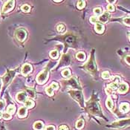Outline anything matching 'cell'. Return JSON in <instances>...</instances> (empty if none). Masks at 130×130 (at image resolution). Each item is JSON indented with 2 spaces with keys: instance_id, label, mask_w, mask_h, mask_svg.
Here are the masks:
<instances>
[{
  "instance_id": "1",
  "label": "cell",
  "mask_w": 130,
  "mask_h": 130,
  "mask_svg": "<svg viewBox=\"0 0 130 130\" xmlns=\"http://www.w3.org/2000/svg\"><path fill=\"white\" fill-rule=\"evenodd\" d=\"M15 37L19 42H24L27 38V32L22 28L16 29L15 31Z\"/></svg>"
},
{
  "instance_id": "2",
  "label": "cell",
  "mask_w": 130,
  "mask_h": 130,
  "mask_svg": "<svg viewBox=\"0 0 130 130\" xmlns=\"http://www.w3.org/2000/svg\"><path fill=\"white\" fill-rule=\"evenodd\" d=\"M49 77V71L48 70H43L41 72L37 77V82L39 84H44L47 81Z\"/></svg>"
},
{
  "instance_id": "3",
  "label": "cell",
  "mask_w": 130,
  "mask_h": 130,
  "mask_svg": "<svg viewBox=\"0 0 130 130\" xmlns=\"http://www.w3.org/2000/svg\"><path fill=\"white\" fill-rule=\"evenodd\" d=\"M15 73H16V71H9V72H7V74L3 77V82L5 85L8 84L9 82L12 80V79L14 78L15 75Z\"/></svg>"
},
{
  "instance_id": "4",
  "label": "cell",
  "mask_w": 130,
  "mask_h": 130,
  "mask_svg": "<svg viewBox=\"0 0 130 130\" xmlns=\"http://www.w3.org/2000/svg\"><path fill=\"white\" fill-rule=\"evenodd\" d=\"M69 94H71V96L80 103H81L82 100H83V99H82V94H81V92L78 91H69Z\"/></svg>"
},
{
  "instance_id": "5",
  "label": "cell",
  "mask_w": 130,
  "mask_h": 130,
  "mask_svg": "<svg viewBox=\"0 0 130 130\" xmlns=\"http://www.w3.org/2000/svg\"><path fill=\"white\" fill-rule=\"evenodd\" d=\"M14 3L15 2L14 1H8L5 3V5H3V8H2V13H8L9 12L10 10H11L14 7Z\"/></svg>"
},
{
  "instance_id": "6",
  "label": "cell",
  "mask_w": 130,
  "mask_h": 130,
  "mask_svg": "<svg viewBox=\"0 0 130 130\" xmlns=\"http://www.w3.org/2000/svg\"><path fill=\"white\" fill-rule=\"evenodd\" d=\"M95 63L94 62V60L92 59V56L91 57V59L89 60V61L86 64V65L83 67L85 68L88 72H95Z\"/></svg>"
},
{
  "instance_id": "7",
  "label": "cell",
  "mask_w": 130,
  "mask_h": 130,
  "mask_svg": "<svg viewBox=\"0 0 130 130\" xmlns=\"http://www.w3.org/2000/svg\"><path fill=\"white\" fill-rule=\"evenodd\" d=\"M27 94L25 91H21L17 94L16 100L20 103H25L27 100Z\"/></svg>"
},
{
  "instance_id": "8",
  "label": "cell",
  "mask_w": 130,
  "mask_h": 130,
  "mask_svg": "<svg viewBox=\"0 0 130 130\" xmlns=\"http://www.w3.org/2000/svg\"><path fill=\"white\" fill-rule=\"evenodd\" d=\"M32 66L30 64H25L22 68V74L24 76H27L29 73L31 72Z\"/></svg>"
},
{
  "instance_id": "9",
  "label": "cell",
  "mask_w": 130,
  "mask_h": 130,
  "mask_svg": "<svg viewBox=\"0 0 130 130\" xmlns=\"http://www.w3.org/2000/svg\"><path fill=\"white\" fill-rule=\"evenodd\" d=\"M128 89H129V86L126 83H121L119 86H118L117 91L121 94H123L128 91Z\"/></svg>"
},
{
  "instance_id": "10",
  "label": "cell",
  "mask_w": 130,
  "mask_h": 130,
  "mask_svg": "<svg viewBox=\"0 0 130 130\" xmlns=\"http://www.w3.org/2000/svg\"><path fill=\"white\" fill-rule=\"evenodd\" d=\"M27 115V108L26 107H21L18 111V116L21 118L25 117Z\"/></svg>"
},
{
  "instance_id": "11",
  "label": "cell",
  "mask_w": 130,
  "mask_h": 130,
  "mask_svg": "<svg viewBox=\"0 0 130 130\" xmlns=\"http://www.w3.org/2000/svg\"><path fill=\"white\" fill-rule=\"evenodd\" d=\"M33 127L35 130H42L44 127V124L42 121H37L34 123Z\"/></svg>"
},
{
  "instance_id": "12",
  "label": "cell",
  "mask_w": 130,
  "mask_h": 130,
  "mask_svg": "<svg viewBox=\"0 0 130 130\" xmlns=\"http://www.w3.org/2000/svg\"><path fill=\"white\" fill-rule=\"evenodd\" d=\"M109 14L108 13H104L102 16L99 17V21L103 23H105L109 20Z\"/></svg>"
},
{
  "instance_id": "13",
  "label": "cell",
  "mask_w": 130,
  "mask_h": 130,
  "mask_svg": "<svg viewBox=\"0 0 130 130\" xmlns=\"http://www.w3.org/2000/svg\"><path fill=\"white\" fill-rule=\"evenodd\" d=\"M120 110L123 112H126L129 110V105L126 103H123L120 106Z\"/></svg>"
},
{
  "instance_id": "14",
  "label": "cell",
  "mask_w": 130,
  "mask_h": 130,
  "mask_svg": "<svg viewBox=\"0 0 130 130\" xmlns=\"http://www.w3.org/2000/svg\"><path fill=\"white\" fill-rule=\"evenodd\" d=\"M76 57H77V59H78L79 60H80V61H83V60H86V54H85L84 52H79V53L77 54Z\"/></svg>"
},
{
  "instance_id": "15",
  "label": "cell",
  "mask_w": 130,
  "mask_h": 130,
  "mask_svg": "<svg viewBox=\"0 0 130 130\" xmlns=\"http://www.w3.org/2000/svg\"><path fill=\"white\" fill-rule=\"evenodd\" d=\"M25 107H26V108H29V109H31V108H33V106H34V102L32 100H27L25 103Z\"/></svg>"
},
{
  "instance_id": "16",
  "label": "cell",
  "mask_w": 130,
  "mask_h": 130,
  "mask_svg": "<svg viewBox=\"0 0 130 130\" xmlns=\"http://www.w3.org/2000/svg\"><path fill=\"white\" fill-rule=\"evenodd\" d=\"M95 31L98 32V33H103V31H104V26L100 24V23H97L96 25H95Z\"/></svg>"
},
{
  "instance_id": "17",
  "label": "cell",
  "mask_w": 130,
  "mask_h": 130,
  "mask_svg": "<svg viewBox=\"0 0 130 130\" xmlns=\"http://www.w3.org/2000/svg\"><path fill=\"white\" fill-rule=\"evenodd\" d=\"M16 111V107L14 105H9L7 108V112L10 114H13Z\"/></svg>"
},
{
  "instance_id": "18",
  "label": "cell",
  "mask_w": 130,
  "mask_h": 130,
  "mask_svg": "<svg viewBox=\"0 0 130 130\" xmlns=\"http://www.w3.org/2000/svg\"><path fill=\"white\" fill-rule=\"evenodd\" d=\"M106 106H107V107L110 109V110H112L113 109H114V103H113V101H112V100L110 98H109L108 99H107V100H106Z\"/></svg>"
},
{
  "instance_id": "19",
  "label": "cell",
  "mask_w": 130,
  "mask_h": 130,
  "mask_svg": "<svg viewBox=\"0 0 130 130\" xmlns=\"http://www.w3.org/2000/svg\"><path fill=\"white\" fill-rule=\"evenodd\" d=\"M83 126H84V121L82 119H80L76 123V128L78 129H82V127H83Z\"/></svg>"
},
{
  "instance_id": "20",
  "label": "cell",
  "mask_w": 130,
  "mask_h": 130,
  "mask_svg": "<svg viewBox=\"0 0 130 130\" xmlns=\"http://www.w3.org/2000/svg\"><path fill=\"white\" fill-rule=\"evenodd\" d=\"M54 89L51 87V85H50L49 87H47V88L45 89L46 93L48 94L49 96H52V95H53V94H54Z\"/></svg>"
},
{
  "instance_id": "21",
  "label": "cell",
  "mask_w": 130,
  "mask_h": 130,
  "mask_svg": "<svg viewBox=\"0 0 130 130\" xmlns=\"http://www.w3.org/2000/svg\"><path fill=\"white\" fill-rule=\"evenodd\" d=\"M57 28V31L60 32V33H63V32H65V26L63 24L59 25Z\"/></svg>"
},
{
  "instance_id": "22",
  "label": "cell",
  "mask_w": 130,
  "mask_h": 130,
  "mask_svg": "<svg viewBox=\"0 0 130 130\" xmlns=\"http://www.w3.org/2000/svg\"><path fill=\"white\" fill-rule=\"evenodd\" d=\"M30 9H31V8L28 5H23L21 7V10L23 11V12H29Z\"/></svg>"
},
{
  "instance_id": "23",
  "label": "cell",
  "mask_w": 130,
  "mask_h": 130,
  "mask_svg": "<svg viewBox=\"0 0 130 130\" xmlns=\"http://www.w3.org/2000/svg\"><path fill=\"white\" fill-rule=\"evenodd\" d=\"M71 74V72H70V70L69 69H65L63 71V72H62V75L64 77H69Z\"/></svg>"
},
{
  "instance_id": "24",
  "label": "cell",
  "mask_w": 130,
  "mask_h": 130,
  "mask_svg": "<svg viewBox=\"0 0 130 130\" xmlns=\"http://www.w3.org/2000/svg\"><path fill=\"white\" fill-rule=\"evenodd\" d=\"M50 57H51V58H53V59H57V58L58 57V52H57V51L54 50V51H51V53H50Z\"/></svg>"
},
{
  "instance_id": "25",
  "label": "cell",
  "mask_w": 130,
  "mask_h": 130,
  "mask_svg": "<svg viewBox=\"0 0 130 130\" xmlns=\"http://www.w3.org/2000/svg\"><path fill=\"white\" fill-rule=\"evenodd\" d=\"M86 2L84 1H79L77 2V8L78 9H82L85 7Z\"/></svg>"
},
{
  "instance_id": "26",
  "label": "cell",
  "mask_w": 130,
  "mask_h": 130,
  "mask_svg": "<svg viewBox=\"0 0 130 130\" xmlns=\"http://www.w3.org/2000/svg\"><path fill=\"white\" fill-rule=\"evenodd\" d=\"M94 13L95 14V15L97 16H99L102 13V9L100 8H94Z\"/></svg>"
},
{
  "instance_id": "27",
  "label": "cell",
  "mask_w": 130,
  "mask_h": 130,
  "mask_svg": "<svg viewBox=\"0 0 130 130\" xmlns=\"http://www.w3.org/2000/svg\"><path fill=\"white\" fill-rule=\"evenodd\" d=\"M27 91L28 93V95L31 98H34L35 97V92L33 89H27Z\"/></svg>"
},
{
  "instance_id": "28",
  "label": "cell",
  "mask_w": 130,
  "mask_h": 130,
  "mask_svg": "<svg viewBox=\"0 0 130 130\" xmlns=\"http://www.w3.org/2000/svg\"><path fill=\"white\" fill-rule=\"evenodd\" d=\"M102 77L103 79H109L110 77V74L108 72H103L102 73Z\"/></svg>"
},
{
  "instance_id": "29",
  "label": "cell",
  "mask_w": 130,
  "mask_h": 130,
  "mask_svg": "<svg viewBox=\"0 0 130 130\" xmlns=\"http://www.w3.org/2000/svg\"><path fill=\"white\" fill-rule=\"evenodd\" d=\"M2 117H3V118H4L5 120H10V118H11V114H9V113H8V112H5V113L3 114Z\"/></svg>"
},
{
  "instance_id": "30",
  "label": "cell",
  "mask_w": 130,
  "mask_h": 130,
  "mask_svg": "<svg viewBox=\"0 0 130 130\" xmlns=\"http://www.w3.org/2000/svg\"><path fill=\"white\" fill-rule=\"evenodd\" d=\"M123 23L126 25H129L130 26V16L129 17H126L123 19Z\"/></svg>"
},
{
  "instance_id": "31",
  "label": "cell",
  "mask_w": 130,
  "mask_h": 130,
  "mask_svg": "<svg viewBox=\"0 0 130 130\" xmlns=\"http://www.w3.org/2000/svg\"><path fill=\"white\" fill-rule=\"evenodd\" d=\"M51 87L55 90V89H57L58 88H59V85H58V83H57V82H52V83L51 84Z\"/></svg>"
},
{
  "instance_id": "32",
  "label": "cell",
  "mask_w": 130,
  "mask_h": 130,
  "mask_svg": "<svg viewBox=\"0 0 130 130\" xmlns=\"http://www.w3.org/2000/svg\"><path fill=\"white\" fill-rule=\"evenodd\" d=\"M107 10H108L109 11H111V12H112V11L114 10V6H113L112 5H109L107 6Z\"/></svg>"
},
{
  "instance_id": "33",
  "label": "cell",
  "mask_w": 130,
  "mask_h": 130,
  "mask_svg": "<svg viewBox=\"0 0 130 130\" xmlns=\"http://www.w3.org/2000/svg\"><path fill=\"white\" fill-rule=\"evenodd\" d=\"M59 130H68V128L65 125H62L59 127Z\"/></svg>"
},
{
  "instance_id": "34",
  "label": "cell",
  "mask_w": 130,
  "mask_h": 130,
  "mask_svg": "<svg viewBox=\"0 0 130 130\" xmlns=\"http://www.w3.org/2000/svg\"><path fill=\"white\" fill-rule=\"evenodd\" d=\"M97 21H98V19H97L95 16H91V19H90V22H91V23H95Z\"/></svg>"
},
{
  "instance_id": "35",
  "label": "cell",
  "mask_w": 130,
  "mask_h": 130,
  "mask_svg": "<svg viewBox=\"0 0 130 130\" xmlns=\"http://www.w3.org/2000/svg\"><path fill=\"white\" fill-rule=\"evenodd\" d=\"M4 106H5V102L3 100H0V110L3 109Z\"/></svg>"
},
{
  "instance_id": "36",
  "label": "cell",
  "mask_w": 130,
  "mask_h": 130,
  "mask_svg": "<svg viewBox=\"0 0 130 130\" xmlns=\"http://www.w3.org/2000/svg\"><path fill=\"white\" fill-rule=\"evenodd\" d=\"M45 130H55V127L50 125V126H48L45 128Z\"/></svg>"
},
{
  "instance_id": "37",
  "label": "cell",
  "mask_w": 130,
  "mask_h": 130,
  "mask_svg": "<svg viewBox=\"0 0 130 130\" xmlns=\"http://www.w3.org/2000/svg\"><path fill=\"white\" fill-rule=\"evenodd\" d=\"M125 60L129 65H130V55H128L125 57Z\"/></svg>"
},
{
  "instance_id": "38",
  "label": "cell",
  "mask_w": 130,
  "mask_h": 130,
  "mask_svg": "<svg viewBox=\"0 0 130 130\" xmlns=\"http://www.w3.org/2000/svg\"><path fill=\"white\" fill-rule=\"evenodd\" d=\"M2 115H3V114L2 113V112H1V111H0V118H1V117H2Z\"/></svg>"
},
{
  "instance_id": "39",
  "label": "cell",
  "mask_w": 130,
  "mask_h": 130,
  "mask_svg": "<svg viewBox=\"0 0 130 130\" xmlns=\"http://www.w3.org/2000/svg\"><path fill=\"white\" fill-rule=\"evenodd\" d=\"M55 2H61L62 1H54Z\"/></svg>"
},
{
  "instance_id": "40",
  "label": "cell",
  "mask_w": 130,
  "mask_h": 130,
  "mask_svg": "<svg viewBox=\"0 0 130 130\" xmlns=\"http://www.w3.org/2000/svg\"><path fill=\"white\" fill-rule=\"evenodd\" d=\"M129 40H130V35H129Z\"/></svg>"
}]
</instances>
